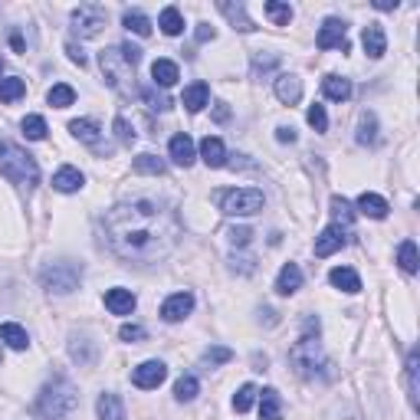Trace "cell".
I'll return each instance as SVG.
<instances>
[{
  "instance_id": "obj_45",
  "label": "cell",
  "mask_w": 420,
  "mask_h": 420,
  "mask_svg": "<svg viewBox=\"0 0 420 420\" xmlns=\"http://www.w3.org/2000/svg\"><path fill=\"white\" fill-rule=\"evenodd\" d=\"M230 358H233V352L227 348V345H214V348H207L204 352V365H210V368H214V365H227Z\"/></svg>"
},
{
  "instance_id": "obj_6",
  "label": "cell",
  "mask_w": 420,
  "mask_h": 420,
  "mask_svg": "<svg viewBox=\"0 0 420 420\" xmlns=\"http://www.w3.org/2000/svg\"><path fill=\"white\" fill-rule=\"evenodd\" d=\"M99 66H102V72H105V82H109L115 92L129 95L131 89H135V66L122 56V46H112V50L99 53Z\"/></svg>"
},
{
  "instance_id": "obj_37",
  "label": "cell",
  "mask_w": 420,
  "mask_h": 420,
  "mask_svg": "<svg viewBox=\"0 0 420 420\" xmlns=\"http://www.w3.org/2000/svg\"><path fill=\"white\" fill-rule=\"evenodd\" d=\"M26 92V82L17 76H10V79H0V102H17V99H23Z\"/></svg>"
},
{
  "instance_id": "obj_34",
  "label": "cell",
  "mask_w": 420,
  "mask_h": 420,
  "mask_svg": "<svg viewBox=\"0 0 420 420\" xmlns=\"http://www.w3.org/2000/svg\"><path fill=\"white\" fill-rule=\"evenodd\" d=\"M131 168H135V174H164L168 171V164L161 161V158L158 155H151V151H145V155H138L135 161H131Z\"/></svg>"
},
{
  "instance_id": "obj_51",
  "label": "cell",
  "mask_w": 420,
  "mask_h": 420,
  "mask_svg": "<svg viewBox=\"0 0 420 420\" xmlns=\"http://www.w3.org/2000/svg\"><path fill=\"white\" fill-rule=\"evenodd\" d=\"M122 56H125L131 66H138V63H141V50H138V46H131V43H122Z\"/></svg>"
},
{
  "instance_id": "obj_26",
  "label": "cell",
  "mask_w": 420,
  "mask_h": 420,
  "mask_svg": "<svg viewBox=\"0 0 420 420\" xmlns=\"http://www.w3.org/2000/svg\"><path fill=\"white\" fill-rule=\"evenodd\" d=\"M151 79H155V86L171 89L174 82L181 79L178 63H171V60H155V63H151Z\"/></svg>"
},
{
  "instance_id": "obj_33",
  "label": "cell",
  "mask_w": 420,
  "mask_h": 420,
  "mask_svg": "<svg viewBox=\"0 0 420 420\" xmlns=\"http://www.w3.org/2000/svg\"><path fill=\"white\" fill-rule=\"evenodd\" d=\"M46 102H50L53 109H69V105L76 102V89L66 86V82H56V86L46 92Z\"/></svg>"
},
{
  "instance_id": "obj_36",
  "label": "cell",
  "mask_w": 420,
  "mask_h": 420,
  "mask_svg": "<svg viewBox=\"0 0 420 420\" xmlns=\"http://www.w3.org/2000/svg\"><path fill=\"white\" fill-rule=\"evenodd\" d=\"M158 26H161L168 36H178L181 30H184V17H181V10L178 7H164L161 17H158Z\"/></svg>"
},
{
  "instance_id": "obj_40",
  "label": "cell",
  "mask_w": 420,
  "mask_h": 420,
  "mask_svg": "<svg viewBox=\"0 0 420 420\" xmlns=\"http://www.w3.org/2000/svg\"><path fill=\"white\" fill-rule=\"evenodd\" d=\"M332 217H335V227H352V220H355V210H352V204L345 198H332Z\"/></svg>"
},
{
  "instance_id": "obj_31",
  "label": "cell",
  "mask_w": 420,
  "mask_h": 420,
  "mask_svg": "<svg viewBox=\"0 0 420 420\" xmlns=\"http://www.w3.org/2000/svg\"><path fill=\"white\" fill-rule=\"evenodd\" d=\"M397 263H401V269L407 276H414L420 269V259H417V243L414 240H404L401 247H397Z\"/></svg>"
},
{
  "instance_id": "obj_18",
  "label": "cell",
  "mask_w": 420,
  "mask_h": 420,
  "mask_svg": "<svg viewBox=\"0 0 420 420\" xmlns=\"http://www.w3.org/2000/svg\"><path fill=\"white\" fill-rule=\"evenodd\" d=\"M207 102H210V86H207V82H190V86L184 89V95H181V105H184L190 115H198Z\"/></svg>"
},
{
  "instance_id": "obj_2",
  "label": "cell",
  "mask_w": 420,
  "mask_h": 420,
  "mask_svg": "<svg viewBox=\"0 0 420 420\" xmlns=\"http://www.w3.org/2000/svg\"><path fill=\"white\" fill-rule=\"evenodd\" d=\"M0 174L10 178L17 188H36L40 181V164L33 161V155H26L20 145L14 141H0Z\"/></svg>"
},
{
  "instance_id": "obj_9",
  "label": "cell",
  "mask_w": 420,
  "mask_h": 420,
  "mask_svg": "<svg viewBox=\"0 0 420 420\" xmlns=\"http://www.w3.org/2000/svg\"><path fill=\"white\" fill-rule=\"evenodd\" d=\"M348 26H345V20L338 17H328L325 23L318 26V36H316V46L318 50H342L348 53Z\"/></svg>"
},
{
  "instance_id": "obj_17",
  "label": "cell",
  "mask_w": 420,
  "mask_h": 420,
  "mask_svg": "<svg viewBox=\"0 0 420 420\" xmlns=\"http://www.w3.org/2000/svg\"><path fill=\"white\" fill-rule=\"evenodd\" d=\"M217 7H220V14L233 23V30H240V33H253V30H257V26H253V20L247 17V7H243V4H230V0H220Z\"/></svg>"
},
{
  "instance_id": "obj_27",
  "label": "cell",
  "mask_w": 420,
  "mask_h": 420,
  "mask_svg": "<svg viewBox=\"0 0 420 420\" xmlns=\"http://www.w3.org/2000/svg\"><path fill=\"white\" fill-rule=\"evenodd\" d=\"M322 92H325V99H332V102H348V99H352V82L345 76H325L322 79Z\"/></svg>"
},
{
  "instance_id": "obj_52",
  "label": "cell",
  "mask_w": 420,
  "mask_h": 420,
  "mask_svg": "<svg viewBox=\"0 0 420 420\" xmlns=\"http://www.w3.org/2000/svg\"><path fill=\"white\" fill-rule=\"evenodd\" d=\"M66 53H69V60L76 63V66H86V53L79 50L76 43H66Z\"/></svg>"
},
{
  "instance_id": "obj_46",
  "label": "cell",
  "mask_w": 420,
  "mask_h": 420,
  "mask_svg": "<svg viewBox=\"0 0 420 420\" xmlns=\"http://www.w3.org/2000/svg\"><path fill=\"white\" fill-rule=\"evenodd\" d=\"M306 119H309V125H312L316 131H325V129H328V115H325V109H322V105H309Z\"/></svg>"
},
{
  "instance_id": "obj_3",
  "label": "cell",
  "mask_w": 420,
  "mask_h": 420,
  "mask_svg": "<svg viewBox=\"0 0 420 420\" xmlns=\"http://www.w3.org/2000/svg\"><path fill=\"white\" fill-rule=\"evenodd\" d=\"M76 404H79V391L69 384L66 377H53L50 384H43V391L36 394V411L46 420L66 417V414L76 411Z\"/></svg>"
},
{
  "instance_id": "obj_49",
  "label": "cell",
  "mask_w": 420,
  "mask_h": 420,
  "mask_svg": "<svg viewBox=\"0 0 420 420\" xmlns=\"http://www.w3.org/2000/svg\"><path fill=\"white\" fill-rule=\"evenodd\" d=\"M115 135H119L122 145H131V141H135V129H131V125H129L125 119H122V115L115 119Z\"/></svg>"
},
{
  "instance_id": "obj_32",
  "label": "cell",
  "mask_w": 420,
  "mask_h": 420,
  "mask_svg": "<svg viewBox=\"0 0 420 420\" xmlns=\"http://www.w3.org/2000/svg\"><path fill=\"white\" fill-rule=\"evenodd\" d=\"M122 23H125V30L135 33V36H151V20H148L141 10H125Z\"/></svg>"
},
{
  "instance_id": "obj_41",
  "label": "cell",
  "mask_w": 420,
  "mask_h": 420,
  "mask_svg": "<svg viewBox=\"0 0 420 420\" xmlns=\"http://www.w3.org/2000/svg\"><path fill=\"white\" fill-rule=\"evenodd\" d=\"M198 391H200V381L194 375L178 377V384H174V397H178V401H194Z\"/></svg>"
},
{
  "instance_id": "obj_19",
  "label": "cell",
  "mask_w": 420,
  "mask_h": 420,
  "mask_svg": "<svg viewBox=\"0 0 420 420\" xmlns=\"http://www.w3.org/2000/svg\"><path fill=\"white\" fill-rule=\"evenodd\" d=\"M328 283H332L335 289L348 292V296H355V292H361V279H358V273H355L352 266H335L332 273H328Z\"/></svg>"
},
{
  "instance_id": "obj_55",
  "label": "cell",
  "mask_w": 420,
  "mask_h": 420,
  "mask_svg": "<svg viewBox=\"0 0 420 420\" xmlns=\"http://www.w3.org/2000/svg\"><path fill=\"white\" fill-rule=\"evenodd\" d=\"M276 138H279L283 145H286V141H289V145H292V141H296V129H292V125H289V129H286V125H283V129H276Z\"/></svg>"
},
{
  "instance_id": "obj_53",
  "label": "cell",
  "mask_w": 420,
  "mask_h": 420,
  "mask_svg": "<svg viewBox=\"0 0 420 420\" xmlns=\"http://www.w3.org/2000/svg\"><path fill=\"white\" fill-rule=\"evenodd\" d=\"M233 269H240V273H253L257 269V259H249V257H233Z\"/></svg>"
},
{
  "instance_id": "obj_20",
  "label": "cell",
  "mask_w": 420,
  "mask_h": 420,
  "mask_svg": "<svg viewBox=\"0 0 420 420\" xmlns=\"http://www.w3.org/2000/svg\"><path fill=\"white\" fill-rule=\"evenodd\" d=\"M302 289V269L296 263H286L283 269H279V276H276V292L279 296H292V292Z\"/></svg>"
},
{
  "instance_id": "obj_42",
  "label": "cell",
  "mask_w": 420,
  "mask_h": 420,
  "mask_svg": "<svg viewBox=\"0 0 420 420\" xmlns=\"http://www.w3.org/2000/svg\"><path fill=\"white\" fill-rule=\"evenodd\" d=\"M279 66V53H253V76H266Z\"/></svg>"
},
{
  "instance_id": "obj_11",
  "label": "cell",
  "mask_w": 420,
  "mask_h": 420,
  "mask_svg": "<svg viewBox=\"0 0 420 420\" xmlns=\"http://www.w3.org/2000/svg\"><path fill=\"white\" fill-rule=\"evenodd\" d=\"M190 309H194V296H190V292H174V296L164 299L161 318L164 322H184V318L190 316Z\"/></svg>"
},
{
  "instance_id": "obj_44",
  "label": "cell",
  "mask_w": 420,
  "mask_h": 420,
  "mask_svg": "<svg viewBox=\"0 0 420 420\" xmlns=\"http://www.w3.org/2000/svg\"><path fill=\"white\" fill-rule=\"evenodd\" d=\"M141 99L148 102V109H155V112H168V109H171V99H168L164 92H158L155 86H145V89H141Z\"/></svg>"
},
{
  "instance_id": "obj_30",
  "label": "cell",
  "mask_w": 420,
  "mask_h": 420,
  "mask_svg": "<svg viewBox=\"0 0 420 420\" xmlns=\"http://www.w3.org/2000/svg\"><path fill=\"white\" fill-rule=\"evenodd\" d=\"M69 355H72V361H79V365L86 368V365H92V361H95V342H89L86 335H82V338L72 335V342H69Z\"/></svg>"
},
{
  "instance_id": "obj_56",
  "label": "cell",
  "mask_w": 420,
  "mask_h": 420,
  "mask_svg": "<svg viewBox=\"0 0 420 420\" xmlns=\"http://www.w3.org/2000/svg\"><path fill=\"white\" fill-rule=\"evenodd\" d=\"M214 119H217V122H227V119H230V109H227V102H217Z\"/></svg>"
},
{
  "instance_id": "obj_47",
  "label": "cell",
  "mask_w": 420,
  "mask_h": 420,
  "mask_svg": "<svg viewBox=\"0 0 420 420\" xmlns=\"http://www.w3.org/2000/svg\"><path fill=\"white\" fill-rule=\"evenodd\" d=\"M407 387H411V404H417V352L407 355Z\"/></svg>"
},
{
  "instance_id": "obj_13",
  "label": "cell",
  "mask_w": 420,
  "mask_h": 420,
  "mask_svg": "<svg viewBox=\"0 0 420 420\" xmlns=\"http://www.w3.org/2000/svg\"><path fill=\"white\" fill-rule=\"evenodd\" d=\"M348 243V237H345L342 227H325V230L316 237V257H332V253H338V249Z\"/></svg>"
},
{
  "instance_id": "obj_4",
  "label": "cell",
  "mask_w": 420,
  "mask_h": 420,
  "mask_svg": "<svg viewBox=\"0 0 420 420\" xmlns=\"http://www.w3.org/2000/svg\"><path fill=\"white\" fill-rule=\"evenodd\" d=\"M289 358H292V365H296V371H299L302 377H309V381L332 375V371H325V368H332V365H328L325 355H322V345H318L316 335H302L299 342L292 345Z\"/></svg>"
},
{
  "instance_id": "obj_58",
  "label": "cell",
  "mask_w": 420,
  "mask_h": 420,
  "mask_svg": "<svg viewBox=\"0 0 420 420\" xmlns=\"http://www.w3.org/2000/svg\"><path fill=\"white\" fill-rule=\"evenodd\" d=\"M0 76H4V63H0Z\"/></svg>"
},
{
  "instance_id": "obj_57",
  "label": "cell",
  "mask_w": 420,
  "mask_h": 420,
  "mask_svg": "<svg viewBox=\"0 0 420 420\" xmlns=\"http://www.w3.org/2000/svg\"><path fill=\"white\" fill-rule=\"evenodd\" d=\"M377 10H397V0H375Z\"/></svg>"
},
{
  "instance_id": "obj_38",
  "label": "cell",
  "mask_w": 420,
  "mask_h": 420,
  "mask_svg": "<svg viewBox=\"0 0 420 420\" xmlns=\"http://www.w3.org/2000/svg\"><path fill=\"white\" fill-rule=\"evenodd\" d=\"M266 17L273 20L276 26H289L292 23V7L289 4H279V0H266Z\"/></svg>"
},
{
  "instance_id": "obj_5",
  "label": "cell",
  "mask_w": 420,
  "mask_h": 420,
  "mask_svg": "<svg viewBox=\"0 0 420 420\" xmlns=\"http://www.w3.org/2000/svg\"><path fill=\"white\" fill-rule=\"evenodd\" d=\"M43 289L53 292V296H69V292L79 289V279H82V263L76 259H53V263L43 266Z\"/></svg>"
},
{
  "instance_id": "obj_21",
  "label": "cell",
  "mask_w": 420,
  "mask_h": 420,
  "mask_svg": "<svg viewBox=\"0 0 420 420\" xmlns=\"http://www.w3.org/2000/svg\"><path fill=\"white\" fill-rule=\"evenodd\" d=\"M95 411H99V420H125V404H122L119 394H112V391L99 394Z\"/></svg>"
},
{
  "instance_id": "obj_43",
  "label": "cell",
  "mask_w": 420,
  "mask_h": 420,
  "mask_svg": "<svg viewBox=\"0 0 420 420\" xmlns=\"http://www.w3.org/2000/svg\"><path fill=\"white\" fill-rule=\"evenodd\" d=\"M257 394H259V391H257L253 384H243L240 391L233 394V411H237V414H247L249 407H253V401H257Z\"/></svg>"
},
{
  "instance_id": "obj_23",
  "label": "cell",
  "mask_w": 420,
  "mask_h": 420,
  "mask_svg": "<svg viewBox=\"0 0 420 420\" xmlns=\"http://www.w3.org/2000/svg\"><path fill=\"white\" fill-rule=\"evenodd\" d=\"M276 99L283 105H296L302 99V79L299 76H279L276 79Z\"/></svg>"
},
{
  "instance_id": "obj_35",
  "label": "cell",
  "mask_w": 420,
  "mask_h": 420,
  "mask_svg": "<svg viewBox=\"0 0 420 420\" xmlns=\"http://www.w3.org/2000/svg\"><path fill=\"white\" fill-rule=\"evenodd\" d=\"M377 141V119L375 112H361L358 119V145H375Z\"/></svg>"
},
{
  "instance_id": "obj_10",
  "label": "cell",
  "mask_w": 420,
  "mask_h": 420,
  "mask_svg": "<svg viewBox=\"0 0 420 420\" xmlns=\"http://www.w3.org/2000/svg\"><path fill=\"white\" fill-rule=\"evenodd\" d=\"M164 377H168L164 361H141V365L131 371V384L141 387V391H155V387L164 384Z\"/></svg>"
},
{
  "instance_id": "obj_14",
  "label": "cell",
  "mask_w": 420,
  "mask_h": 420,
  "mask_svg": "<svg viewBox=\"0 0 420 420\" xmlns=\"http://www.w3.org/2000/svg\"><path fill=\"white\" fill-rule=\"evenodd\" d=\"M361 43H365V53H368L371 60H381V56L387 53L384 26H381V23H368V26H365V33H361Z\"/></svg>"
},
{
  "instance_id": "obj_12",
  "label": "cell",
  "mask_w": 420,
  "mask_h": 420,
  "mask_svg": "<svg viewBox=\"0 0 420 420\" xmlns=\"http://www.w3.org/2000/svg\"><path fill=\"white\" fill-rule=\"evenodd\" d=\"M168 155H171V161L181 164V168H190V164H194L198 151H194V141H190L188 131H178V135L171 138V145H168Z\"/></svg>"
},
{
  "instance_id": "obj_50",
  "label": "cell",
  "mask_w": 420,
  "mask_h": 420,
  "mask_svg": "<svg viewBox=\"0 0 420 420\" xmlns=\"http://www.w3.org/2000/svg\"><path fill=\"white\" fill-rule=\"evenodd\" d=\"M119 338L122 342H141V338H145V328L135 325V322H129V325L119 328Z\"/></svg>"
},
{
  "instance_id": "obj_48",
  "label": "cell",
  "mask_w": 420,
  "mask_h": 420,
  "mask_svg": "<svg viewBox=\"0 0 420 420\" xmlns=\"http://www.w3.org/2000/svg\"><path fill=\"white\" fill-rule=\"evenodd\" d=\"M227 237H230L233 247H249V240H253V230H249V227H230V233H227Z\"/></svg>"
},
{
  "instance_id": "obj_24",
  "label": "cell",
  "mask_w": 420,
  "mask_h": 420,
  "mask_svg": "<svg viewBox=\"0 0 420 420\" xmlns=\"http://www.w3.org/2000/svg\"><path fill=\"white\" fill-rule=\"evenodd\" d=\"M387 200L381 198V194H371V190H365L358 198V214H365V217H371V220H384L387 217Z\"/></svg>"
},
{
  "instance_id": "obj_22",
  "label": "cell",
  "mask_w": 420,
  "mask_h": 420,
  "mask_svg": "<svg viewBox=\"0 0 420 420\" xmlns=\"http://www.w3.org/2000/svg\"><path fill=\"white\" fill-rule=\"evenodd\" d=\"M200 158H204L207 168H223V164H227V148H223L220 138L207 135L204 141H200Z\"/></svg>"
},
{
  "instance_id": "obj_54",
  "label": "cell",
  "mask_w": 420,
  "mask_h": 420,
  "mask_svg": "<svg viewBox=\"0 0 420 420\" xmlns=\"http://www.w3.org/2000/svg\"><path fill=\"white\" fill-rule=\"evenodd\" d=\"M217 30L210 23H198V43H207V40H214Z\"/></svg>"
},
{
  "instance_id": "obj_15",
  "label": "cell",
  "mask_w": 420,
  "mask_h": 420,
  "mask_svg": "<svg viewBox=\"0 0 420 420\" xmlns=\"http://www.w3.org/2000/svg\"><path fill=\"white\" fill-rule=\"evenodd\" d=\"M105 309L112 316H131L135 312V292L131 289H109L105 292Z\"/></svg>"
},
{
  "instance_id": "obj_28",
  "label": "cell",
  "mask_w": 420,
  "mask_h": 420,
  "mask_svg": "<svg viewBox=\"0 0 420 420\" xmlns=\"http://www.w3.org/2000/svg\"><path fill=\"white\" fill-rule=\"evenodd\" d=\"M259 420H283V401H279V391L266 387L259 394Z\"/></svg>"
},
{
  "instance_id": "obj_39",
  "label": "cell",
  "mask_w": 420,
  "mask_h": 420,
  "mask_svg": "<svg viewBox=\"0 0 420 420\" xmlns=\"http://www.w3.org/2000/svg\"><path fill=\"white\" fill-rule=\"evenodd\" d=\"M20 129H23V135L30 138V141H43L46 138V119L43 115H26V119L20 122Z\"/></svg>"
},
{
  "instance_id": "obj_16",
  "label": "cell",
  "mask_w": 420,
  "mask_h": 420,
  "mask_svg": "<svg viewBox=\"0 0 420 420\" xmlns=\"http://www.w3.org/2000/svg\"><path fill=\"white\" fill-rule=\"evenodd\" d=\"M82 184H86L82 171H79V168H69V164L53 174V188L60 190V194H76V190H82Z\"/></svg>"
},
{
  "instance_id": "obj_8",
  "label": "cell",
  "mask_w": 420,
  "mask_h": 420,
  "mask_svg": "<svg viewBox=\"0 0 420 420\" xmlns=\"http://www.w3.org/2000/svg\"><path fill=\"white\" fill-rule=\"evenodd\" d=\"M105 23H109V14H105L99 4H82V7L72 10V33H76L79 40L99 36Z\"/></svg>"
},
{
  "instance_id": "obj_29",
  "label": "cell",
  "mask_w": 420,
  "mask_h": 420,
  "mask_svg": "<svg viewBox=\"0 0 420 420\" xmlns=\"http://www.w3.org/2000/svg\"><path fill=\"white\" fill-rule=\"evenodd\" d=\"M69 131H72L79 141H86V145H92V148H99V141H102V131H99V125H95L92 119L69 122Z\"/></svg>"
},
{
  "instance_id": "obj_7",
  "label": "cell",
  "mask_w": 420,
  "mask_h": 420,
  "mask_svg": "<svg viewBox=\"0 0 420 420\" xmlns=\"http://www.w3.org/2000/svg\"><path fill=\"white\" fill-rule=\"evenodd\" d=\"M217 200H220V210L227 217H253V214H259L266 204L263 190H257V188L223 190V194H217Z\"/></svg>"
},
{
  "instance_id": "obj_1",
  "label": "cell",
  "mask_w": 420,
  "mask_h": 420,
  "mask_svg": "<svg viewBox=\"0 0 420 420\" xmlns=\"http://www.w3.org/2000/svg\"><path fill=\"white\" fill-rule=\"evenodd\" d=\"M105 247L125 263H158L181 237L178 210L161 198H131L115 204L102 220Z\"/></svg>"
},
{
  "instance_id": "obj_25",
  "label": "cell",
  "mask_w": 420,
  "mask_h": 420,
  "mask_svg": "<svg viewBox=\"0 0 420 420\" xmlns=\"http://www.w3.org/2000/svg\"><path fill=\"white\" fill-rule=\"evenodd\" d=\"M0 342H7V348H14V352H26L30 348V335L17 322H4L0 325Z\"/></svg>"
}]
</instances>
